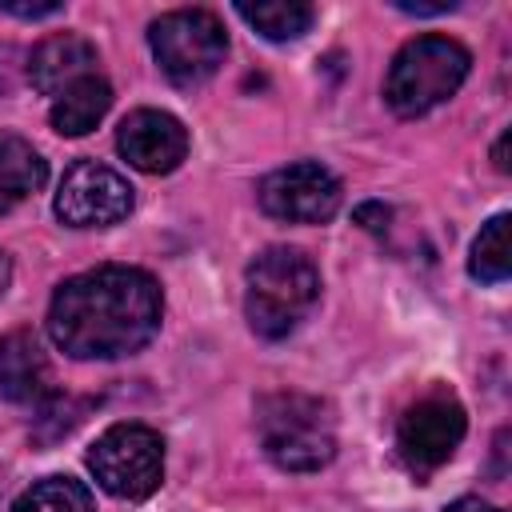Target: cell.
<instances>
[{
    "label": "cell",
    "mask_w": 512,
    "mask_h": 512,
    "mask_svg": "<svg viewBox=\"0 0 512 512\" xmlns=\"http://www.w3.org/2000/svg\"><path fill=\"white\" fill-rule=\"evenodd\" d=\"M148 44L160 72L176 88H200L224 64L228 32L208 8H176L148 24Z\"/></svg>",
    "instance_id": "cell-5"
},
{
    "label": "cell",
    "mask_w": 512,
    "mask_h": 512,
    "mask_svg": "<svg viewBox=\"0 0 512 512\" xmlns=\"http://www.w3.org/2000/svg\"><path fill=\"white\" fill-rule=\"evenodd\" d=\"M0 12L4 16H20V20H44V16L64 12V4H56V0H48V4H12V0H0Z\"/></svg>",
    "instance_id": "cell-18"
},
{
    "label": "cell",
    "mask_w": 512,
    "mask_h": 512,
    "mask_svg": "<svg viewBox=\"0 0 512 512\" xmlns=\"http://www.w3.org/2000/svg\"><path fill=\"white\" fill-rule=\"evenodd\" d=\"M464 408L452 392H428L420 396L396 424V452H400V464L416 476V480H428L440 464L452 460V452L460 448L464 440Z\"/></svg>",
    "instance_id": "cell-7"
},
{
    "label": "cell",
    "mask_w": 512,
    "mask_h": 512,
    "mask_svg": "<svg viewBox=\"0 0 512 512\" xmlns=\"http://www.w3.org/2000/svg\"><path fill=\"white\" fill-rule=\"evenodd\" d=\"M8 280H12V264H8V256H4V248H0V296H4Z\"/></svg>",
    "instance_id": "cell-22"
},
{
    "label": "cell",
    "mask_w": 512,
    "mask_h": 512,
    "mask_svg": "<svg viewBox=\"0 0 512 512\" xmlns=\"http://www.w3.org/2000/svg\"><path fill=\"white\" fill-rule=\"evenodd\" d=\"M444 512H504V508H496V504H488V500H480V496H460V500H452Z\"/></svg>",
    "instance_id": "cell-20"
},
{
    "label": "cell",
    "mask_w": 512,
    "mask_h": 512,
    "mask_svg": "<svg viewBox=\"0 0 512 512\" xmlns=\"http://www.w3.org/2000/svg\"><path fill=\"white\" fill-rule=\"evenodd\" d=\"M256 200L260 208L272 216V220H284V224H324L336 216L340 200H344V188L340 180L316 164V160H296V164H284L276 172H268L256 188Z\"/></svg>",
    "instance_id": "cell-8"
},
{
    "label": "cell",
    "mask_w": 512,
    "mask_h": 512,
    "mask_svg": "<svg viewBox=\"0 0 512 512\" xmlns=\"http://www.w3.org/2000/svg\"><path fill=\"white\" fill-rule=\"evenodd\" d=\"M108 108H112V84H108L100 72H92V76L68 84V88L52 100L48 120H52V128H56L60 136H88V132L104 120Z\"/></svg>",
    "instance_id": "cell-13"
},
{
    "label": "cell",
    "mask_w": 512,
    "mask_h": 512,
    "mask_svg": "<svg viewBox=\"0 0 512 512\" xmlns=\"http://www.w3.org/2000/svg\"><path fill=\"white\" fill-rule=\"evenodd\" d=\"M0 396L12 404H44L52 396V364L32 328L0 336Z\"/></svg>",
    "instance_id": "cell-11"
},
{
    "label": "cell",
    "mask_w": 512,
    "mask_h": 512,
    "mask_svg": "<svg viewBox=\"0 0 512 512\" xmlns=\"http://www.w3.org/2000/svg\"><path fill=\"white\" fill-rule=\"evenodd\" d=\"M88 472L116 500H144L164 480V440L148 424H112L88 448Z\"/></svg>",
    "instance_id": "cell-6"
},
{
    "label": "cell",
    "mask_w": 512,
    "mask_h": 512,
    "mask_svg": "<svg viewBox=\"0 0 512 512\" xmlns=\"http://www.w3.org/2000/svg\"><path fill=\"white\" fill-rule=\"evenodd\" d=\"M116 148L120 156L148 172V176H164V172H176L188 156V128L172 116V112H160V108H136L120 120L116 128Z\"/></svg>",
    "instance_id": "cell-10"
},
{
    "label": "cell",
    "mask_w": 512,
    "mask_h": 512,
    "mask_svg": "<svg viewBox=\"0 0 512 512\" xmlns=\"http://www.w3.org/2000/svg\"><path fill=\"white\" fill-rule=\"evenodd\" d=\"M356 220H360L364 228L380 232V228H384V220H388V208H380V204H364V208H356Z\"/></svg>",
    "instance_id": "cell-19"
},
{
    "label": "cell",
    "mask_w": 512,
    "mask_h": 512,
    "mask_svg": "<svg viewBox=\"0 0 512 512\" xmlns=\"http://www.w3.org/2000/svg\"><path fill=\"white\" fill-rule=\"evenodd\" d=\"M508 228H512V216H508V212H496V216L480 228V236L472 240V256H468L472 280H480V284H500V280H508V272H512Z\"/></svg>",
    "instance_id": "cell-16"
},
{
    "label": "cell",
    "mask_w": 512,
    "mask_h": 512,
    "mask_svg": "<svg viewBox=\"0 0 512 512\" xmlns=\"http://www.w3.org/2000/svg\"><path fill=\"white\" fill-rule=\"evenodd\" d=\"M48 180L44 156L16 132H0V216L12 212L20 200L36 196Z\"/></svg>",
    "instance_id": "cell-14"
},
{
    "label": "cell",
    "mask_w": 512,
    "mask_h": 512,
    "mask_svg": "<svg viewBox=\"0 0 512 512\" xmlns=\"http://www.w3.org/2000/svg\"><path fill=\"white\" fill-rule=\"evenodd\" d=\"M52 208L68 228H108L132 212V184L100 160H76L64 172Z\"/></svg>",
    "instance_id": "cell-9"
},
{
    "label": "cell",
    "mask_w": 512,
    "mask_h": 512,
    "mask_svg": "<svg viewBox=\"0 0 512 512\" xmlns=\"http://www.w3.org/2000/svg\"><path fill=\"white\" fill-rule=\"evenodd\" d=\"M160 320V284L128 264H100L68 276L48 304V336L72 360L132 356L160 332Z\"/></svg>",
    "instance_id": "cell-1"
},
{
    "label": "cell",
    "mask_w": 512,
    "mask_h": 512,
    "mask_svg": "<svg viewBox=\"0 0 512 512\" xmlns=\"http://www.w3.org/2000/svg\"><path fill=\"white\" fill-rule=\"evenodd\" d=\"M12 512H96L92 492L72 476H44L32 488H24L12 504Z\"/></svg>",
    "instance_id": "cell-17"
},
{
    "label": "cell",
    "mask_w": 512,
    "mask_h": 512,
    "mask_svg": "<svg viewBox=\"0 0 512 512\" xmlns=\"http://www.w3.org/2000/svg\"><path fill=\"white\" fill-rule=\"evenodd\" d=\"M320 300V272L308 252L272 244L244 272V316L264 340L292 336Z\"/></svg>",
    "instance_id": "cell-2"
},
{
    "label": "cell",
    "mask_w": 512,
    "mask_h": 512,
    "mask_svg": "<svg viewBox=\"0 0 512 512\" xmlns=\"http://www.w3.org/2000/svg\"><path fill=\"white\" fill-rule=\"evenodd\" d=\"M472 56L452 36H416L408 40L384 76V100L396 116L412 120L456 96V88L468 80Z\"/></svg>",
    "instance_id": "cell-4"
},
{
    "label": "cell",
    "mask_w": 512,
    "mask_h": 512,
    "mask_svg": "<svg viewBox=\"0 0 512 512\" xmlns=\"http://www.w3.org/2000/svg\"><path fill=\"white\" fill-rule=\"evenodd\" d=\"M256 432L264 456L284 472H320L336 456V412L308 392H264Z\"/></svg>",
    "instance_id": "cell-3"
},
{
    "label": "cell",
    "mask_w": 512,
    "mask_h": 512,
    "mask_svg": "<svg viewBox=\"0 0 512 512\" xmlns=\"http://www.w3.org/2000/svg\"><path fill=\"white\" fill-rule=\"evenodd\" d=\"M236 16L252 24L264 40L284 44V40H300L312 28L316 8L300 0H268V4H236Z\"/></svg>",
    "instance_id": "cell-15"
},
{
    "label": "cell",
    "mask_w": 512,
    "mask_h": 512,
    "mask_svg": "<svg viewBox=\"0 0 512 512\" xmlns=\"http://www.w3.org/2000/svg\"><path fill=\"white\" fill-rule=\"evenodd\" d=\"M96 64H100V56H96V44L92 40H84L76 32H56V36H48V40H40L32 48V56H28V80H32V88L40 96H52L56 100L68 84L92 76Z\"/></svg>",
    "instance_id": "cell-12"
},
{
    "label": "cell",
    "mask_w": 512,
    "mask_h": 512,
    "mask_svg": "<svg viewBox=\"0 0 512 512\" xmlns=\"http://www.w3.org/2000/svg\"><path fill=\"white\" fill-rule=\"evenodd\" d=\"M0 492H4V472H0Z\"/></svg>",
    "instance_id": "cell-23"
},
{
    "label": "cell",
    "mask_w": 512,
    "mask_h": 512,
    "mask_svg": "<svg viewBox=\"0 0 512 512\" xmlns=\"http://www.w3.org/2000/svg\"><path fill=\"white\" fill-rule=\"evenodd\" d=\"M492 160H496V168H500V172H508V132L496 140V148H492Z\"/></svg>",
    "instance_id": "cell-21"
}]
</instances>
